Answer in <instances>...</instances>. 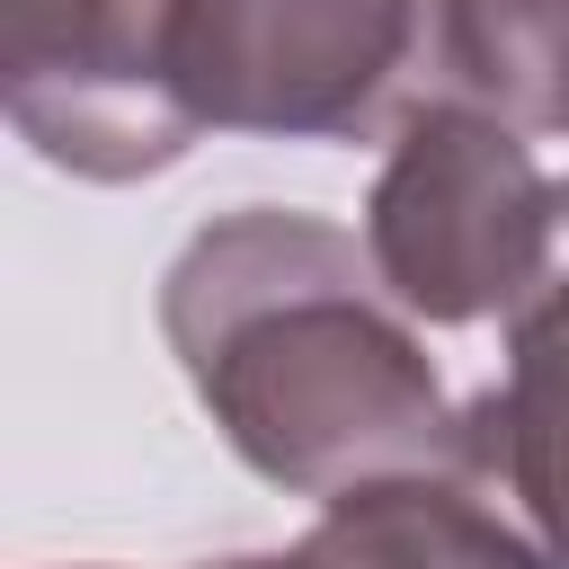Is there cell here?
Returning a JSON list of instances; mask_svg holds the SVG:
<instances>
[{"mask_svg":"<svg viewBox=\"0 0 569 569\" xmlns=\"http://www.w3.org/2000/svg\"><path fill=\"white\" fill-rule=\"evenodd\" d=\"M365 249L409 320H507L560 249V178H542L525 133L480 116L471 98H427L400 116L391 160L365 196Z\"/></svg>","mask_w":569,"mask_h":569,"instance_id":"7a4b0ae2","label":"cell"},{"mask_svg":"<svg viewBox=\"0 0 569 569\" xmlns=\"http://www.w3.org/2000/svg\"><path fill=\"white\" fill-rule=\"evenodd\" d=\"M204 569H542V551L471 471H427L329 498L293 551H240Z\"/></svg>","mask_w":569,"mask_h":569,"instance_id":"8992f818","label":"cell"},{"mask_svg":"<svg viewBox=\"0 0 569 569\" xmlns=\"http://www.w3.org/2000/svg\"><path fill=\"white\" fill-rule=\"evenodd\" d=\"M436 44V0H160L169 89L213 133L365 142Z\"/></svg>","mask_w":569,"mask_h":569,"instance_id":"3957f363","label":"cell"},{"mask_svg":"<svg viewBox=\"0 0 569 569\" xmlns=\"http://www.w3.org/2000/svg\"><path fill=\"white\" fill-rule=\"evenodd\" d=\"M0 89L27 151L89 187L151 178L204 133L169 89L160 0H9Z\"/></svg>","mask_w":569,"mask_h":569,"instance_id":"277c9868","label":"cell"},{"mask_svg":"<svg viewBox=\"0 0 569 569\" xmlns=\"http://www.w3.org/2000/svg\"><path fill=\"white\" fill-rule=\"evenodd\" d=\"M471 480L533 533L542 569H569V178H560V249L542 284L507 311V373L462 400Z\"/></svg>","mask_w":569,"mask_h":569,"instance_id":"5b68a950","label":"cell"},{"mask_svg":"<svg viewBox=\"0 0 569 569\" xmlns=\"http://www.w3.org/2000/svg\"><path fill=\"white\" fill-rule=\"evenodd\" d=\"M436 80L516 133H569V0H436Z\"/></svg>","mask_w":569,"mask_h":569,"instance_id":"52a82bcc","label":"cell"},{"mask_svg":"<svg viewBox=\"0 0 569 569\" xmlns=\"http://www.w3.org/2000/svg\"><path fill=\"white\" fill-rule=\"evenodd\" d=\"M160 338L222 445L293 498L329 507L373 480L471 471L418 320L373 249L320 213L249 204L204 222L160 276Z\"/></svg>","mask_w":569,"mask_h":569,"instance_id":"6da1fadb","label":"cell"}]
</instances>
